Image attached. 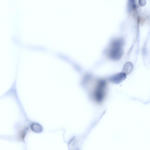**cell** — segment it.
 I'll use <instances>...</instances> for the list:
<instances>
[{
  "instance_id": "6da1fadb",
  "label": "cell",
  "mask_w": 150,
  "mask_h": 150,
  "mask_svg": "<svg viewBox=\"0 0 150 150\" xmlns=\"http://www.w3.org/2000/svg\"><path fill=\"white\" fill-rule=\"evenodd\" d=\"M123 42L122 40L117 39L111 43L109 51V56L113 60H119L122 56Z\"/></svg>"
},
{
  "instance_id": "7a4b0ae2",
  "label": "cell",
  "mask_w": 150,
  "mask_h": 150,
  "mask_svg": "<svg viewBox=\"0 0 150 150\" xmlns=\"http://www.w3.org/2000/svg\"><path fill=\"white\" fill-rule=\"evenodd\" d=\"M105 86L106 83L104 81H100L98 84L95 92L96 98L98 100H101L104 96Z\"/></svg>"
},
{
  "instance_id": "3957f363",
  "label": "cell",
  "mask_w": 150,
  "mask_h": 150,
  "mask_svg": "<svg viewBox=\"0 0 150 150\" xmlns=\"http://www.w3.org/2000/svg\"><path fill=\"white\" fill-rule=\"evenodd\" d=\"M126 78V74L123 73H119L110 77L109 80L115 84H119L124 80Z\"/></svg>"
},
{
  "instance_id": "277c9868",
  "label": "cell",
  "mask_w": 150,
  "mask_h": 150,
  "mask_svg": "<svg viewBox=\"0 0 150 150\" xmlns=\"http://www.w3.org/2000/svg\"><path fill=\"white\" fill-rule=\"evenodd\" d=\"M133 69V65L131 62H127L125 64L123 69V73L125 74H129L131 72Z\"/></svg>"
},
{
  "instance_id": "5b68a950",
  "label": "cell",
  "mask_w": 150,
  "mask_h": 150,
  "mask_svg": "<svg viewBox=\"0 0 150 150\" xmlns=\"http://www.w3.org/2000/svg\"><path fill=\"white\" fill-rule=\"evenodd\" d=\"M32 129L35 132H41L42 130V128L40 125L37 123H34L32 125Z\"/></svg>"
}]
</instances>
